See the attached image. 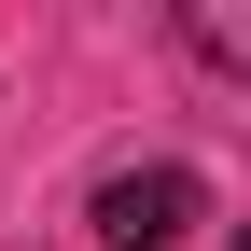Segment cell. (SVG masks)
Masks as SVG:
<instances>
[{"label": "cell", "mask_w": 251, "mask_h": 251, "mask_svg": "<svg viewBox=\"0 0 251 251\" xmlns=\"http://www.w3.org/2000/svg\"><path fill=\"white\" fill-rule=\"evenodd\" d=\"M181 224H196V181L181 168H112L98 181V237L112 251H181Z\"/></svg>", "instance_id": "obj_1"}]
</instances>
